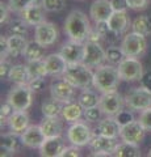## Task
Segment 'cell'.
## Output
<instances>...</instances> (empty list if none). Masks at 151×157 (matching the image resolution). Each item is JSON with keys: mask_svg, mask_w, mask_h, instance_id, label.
<instances>
[{"mask_svg": "<svg viewBox=\"0 0 151 157\" xmlns=\"http://www.w3.org/2000/svg\"><path fill=\"white\" fill-rule=\"evenodd\" d=\"M113 156H117V157H141V149H139L138 144L122 141V143L117 144L116 149L113 152Z\"/></svg>", "mask_w": 151, "mask_h": 157, "instance_id": "obj_29", "label": "cell"}, {"mask_svg": "<svg viewBox=\"0 0 151 157\" xmlns=\"http://www.w3.org/2000/svg\"><path fill=\"white\" fill-rule=\"evenodd\" d=\"M38 2V0H8V6L11 8V11L16 13H21L29 4Z\"/></svg>", "mask_w": 151, "mask_h": 157, "instance_id": "obj_39", "label": "cell"}, {"mask_svg": "<svg viewBox=\"0 0 151 157\" xmlns=\"http://www.w3.org/2000/svg\"><path fill=\"white\" fill-rule=\"evenodd\" d=\"M45 46H42L41 43H38L36 39L34 41L28 42V46L24 51V58L26 59V62H32V60H38L42 59L45 55Z\"/></svg>", "mask_w": 151, "mask_h": 157, "instance_id": "obj_30", "label": "cell"}, {"mask_svg": "<svg viewBox=\"0 0 151 157\" xmlns=\"http://www.w3.org/2000/svg\"><path fill=\"white\" fill-rule=\"evenodd\" d=\"M108 25L116 36L125 33L130 26V18L126 11H114L108 20Z\"/></svg>", "mask_w": 151, "mask_h": 157, "instance_id": "obj_21", "label": "cell"}, {"mask_svg": "<svg viewBox=\"0 0 151 157\" xmlns=\"http://www.w3.org/2000/svg\"><path fill=\"white\" fill-rule=\"evenodd\" d=\"M101 39H103V36L97 32V29H91V32H89V36L88 38H87V41L88 42H100Z\"/></svg>", "mask_w": 151, "mask_h": 157, "instance_id": "obj_52", "label": "cell"}, {"mask_svg": "<svg viewBox=\"0 0 151 157\" xmlns=\"http://www.w3.org/2000/svg\"><path fill=\"white\" fill-rule=\"evenodd\" d=\"M114 118H116V121L118 122V124L122 127V126L128 124V123H130V122L134 121V114H133V111H131V109L130 110H124L122 109L118 114L114 115Z\"/></svg>", "mask_w": 151, "mask_h": 157, "instance_id": "obj_40", "label": "cell"}, {"mask_svg": "<svg viewBox=\"0 0 151 157\" xmlns=\"http://www.w3.org/2000/svg\"><path fill=\"white\" fill-rule=\"evenodd\" d=\"M131 29L135 33H139L142 36H150L151 34V14H142L135 17L131 24Z\"/></svg>", "mask_w": 151, "mask_h": 157, "instance_id": "obj_31", "label": "cell"}, {"mask_svg": "<svg viewBox=\"0 0 151 157\" xmlns=\"http://www.w3.org/2000/svg\"><path fill=\"white\" fill-rule=\"evenodd\" d=\"M46 12H61L66 7V0H41Z\"/></svg>", "mask_w": 151, "mask_h": 157, "instance_id": "obj_37", "label": "cell"}, {"mask_svg": "<svg viewBox=\"0 0 151 157\" xmlns=\"http://www.w3.org/2000/svg\"><path fill=\"white\" fill-rule=\"evenodd\" d=\"M29 86L32 88L33 92H40L41 89H43V86H45V80H43V77L32 78V80L29 81Z\"/></svg>", "mask_w": 151, "mask_h": 157, "instance_id": "obj_47", "label": "cell"}, {"mask_svg": "<svg viewBox=\"0 0 151 157\" xmlns=\"http://www.w3.org/2000/svg\"><path fill=\"white\" fill-rule=\"evenodd\" d=\"M20 139L21 143L25 147L36 149V148H41L43 141L46 140V136L43 134L41 126H29L20 135Z\"/></svg>", "mask_w": 151, "mask_h": 157, "instance_id": "obj_16", "label": "cell"}, {"mask_svg": "<svg viewBox=\"0 0 151 157\" xmlns=\"http://www.w3.org/2000/svg\"><path fill=\"white\" fill-rule=\"evenodd\" d=\"M147 156H149V157H151V148H150V151H149V153H147Z\"/></svg>", "mask_w": 151, "mask_h": 157, "instance_id": "obj_53", "label": "cell"}, {"mask_svg": "<svg viewBox=\"0 0 151 157\" xmlns=\"http://www.w3.org/2000/svg\"><path fill=\"white\" fill-rule=\"evenodd\" d=\"M75 89L74 85H71L69 81H66L65 78H59L51 82L50 85V96L55 100L63 102V104H69L72 102L75 97Z\"/></svg>", "mask_w": 151, "mask_h": 157, "instance_id": "obj_13", "label": "cell"}, {"mask_svg": "<svg viewBox=\"0 0 151 157\" xmlns=\"http://www.w3.org/2000/svg\"><path fill=\"white\" fill-rule=\"evenodd\" d=\"M117 137H109L104 135H93L89 147L93 151L92 156H110L117 147Z\"/></svg>", "mask_w": 151, "mask_h": 157, "instance_id": "obj_14", "label": "cell"}, {"mask_svg": "<svg viewBox=\"0 0 151 157\" xmlns=\"http://www.w3.org/2000/svg\"><path fill=\"white\" fill-rule=\"evenodd\" d=\"M0 54H2V60L8 56V38L3 36L0 38Z\"/></svg>", "mask_w": 151, "mask_h": 157, "instance_id": "obj_51", "label": "cell"}, {"mask_svg": "<svg viewBox=\"0 0 151 157\" xmlns=\"http://www.w3.org/2000/svg\"><path fill=\"white\" fill-rule=\"evenodd\" d=\"M150 4V0H128L129 8L134 9V11H141V9L147 8Z\"/></svg>", "mask_w": 151, "mask_h": 157, "instance_id": "obj_43", "label": "cell"}, {"mask_svg": "<svg viewBox=\"0 0 151 157\" xmlns=\"http://www.w3.org/2000/svg\"><path fill=\"white\" fill-rule=\"evenodd\" d=\"M17 137L16 134H6L2 137V157L3 156H12L14 153V151L17 149Z\"/></svg>", "mask_w": 151, "mask_h": 157, "instance_id": "obj_33", "label": "cell"}, {"mask_svg": "<svg viewBox=\"0 0 151 157\" xmlns=\"http://www.w3.org/2000/svg\"><path fill=\"white\" fill-rule=\"evenodd\" d=\"M62 56L65 58L67 64H77V63H83L85 52L84 42H77L74 39H70L66 43H63L61 47Z\"/></svg>", "mask_w": 151, "mask_h": 157, "instance_id": "obj_11", "label": "cell"}, {"mask_svg": "<svg viewBox=\"0 0 151 157\" xmlns=\"http://www.w3.org/2000/svg\"><path fill=\"white\" fill-rule=\"evenodd\" d=\"M28 24L22 18H16L9 22V32L11 34H17V36H25L28 32Z\"/></svg>", "mask_w": 151, "mask_h": 157, "instance_id": "obj_36", "label": "cell"}, {"mask_svg": "<svg viewBox=\"0 0 151 157\" xmlns=\"http://www.w3.org/2000/svg\"><path fill=\"white\" fill-rule=\"evenodd\" d=\"M11 63H9L8 60H6V59H3L2 63H0V76H2V78L7 77L8 78V75H9V71H11Z\"/></svg>", "mask_w": 151, "mask_h": 157, "instance_id": "obj_49", "label": "cell"}, {"mask_svg": "<svg viewBox=\"0 0 151 157\" xmlns=\"http://www.w3.org/2000/svg\"><path fill=\"white\" fill-rule=\"evenodd\" d=\"M45 12H46V9L43 8L42 3L34 2V3L29 4L20 14H21V18L29 26H37L38 24L45 21Z\"/></svg>", "mask_w": 151, "mask_h": 157, "instance_id": "obj_17", "label": "cell"}, {"mask_svg": "<svg viewBox=\"0 0 151 157\" xmlns=\"http://www.w3.org/2000/svg\"><path fill=\"white\" fill-rule=\"evenodd\" d=\"M96 29L97 32H99L101 36H103V38L108 37L110 33H113L110 30V28L108 25V21H100V22H96Z\"/></svg>", "mask_w": 151, "mask_h": 157, "instance_id": "obj_46", "label": "cell"}, {"mask_svg": "<svg viewBox=\"0 0 151 157\" xmlns=\"http://www.w3.org/2000/svg\"><path fill=\"white\" fill-rule=\"evenodd\" d=\"M121 76L118 68L112 64L97 67L93 75V88L101 93H108L116 90L120 85Z\"/></svg>", "mask_w": 151, "mask_h": 157, "instance_id": "obj_2", "label": "cell"}, {"mask_svg": "<svg viewBox=\"0 0 151 157\" xmlns=\"http://www.w3.org/2000/svg\"><path fill=\"white\" fill-rule=\"evenodd\" d=\"M125 58H126V55L124 54L121 47L110 46V47H108V50H106V62L112 66H118Z\"/></svg>", "mask_w": 151, "mask_h": 157, "instance_id": "obj_35", "label": "cell"}, {"mask_svg": "<svg viewBox=\"0 0 151 157\" xmlns=\"http://www.w3.org/2000/svg\"><path fill=\"white\" fill-rule=\"evenodd\" d=\"M8 80L14 82L16 85L18 84H29L30 81V76H29L28 68L24 64H14L12 66L11 71L8 75Z\"/></svg>", "mask_w": 151, "mask_h": 157, "instance_id": "obj_27", "label": "cell"}, {"mask_svg": "<svg viewBox=\"0 0 151 157\" xmlns=\"http://www.w3.org/2000/svg\"><path fill=\"white\" fill-rule=\"evenodd\" d=\"M7 101L11 104L14 110H26L30 107L33 101V90L29 84H18L9 90Z\"/></svg>", "mask_w": 151, "mask_h": 157, "instance_id": "obj_4", "label": "cell"}, {"mask_svg": "<svg viewBox=\"0 0 151 157\" xmlns=\"http://www.w3.org/2000/svg\"><path fill=\"white\" fill-rule=\"evenodd\" d=\"M138 121L142 123V126L146 130L151 131V107H149V109H146V110H143L142 113H141Z\"/></svg>", "mask_w": 151, "mask_h": 157, "instance_id": "obj_42", "label": "cell"}, {"mask_svg": "<svg viewBox=\"0 0 151 157\" xmlns=\"http://www.w3.org/2000/svg\"><path fill=\"white\" fill-rule=\"evenodd\" d=\"M125 97H122L117 90L113 92H108V93H103V96L100 97V102L99 106L103 110L105 115H110L114 117L116 114L124 109L125 106Z\"/></svg>", "mask_w": 151, "mask_h": 157, "instance_id": "obj_9", "label": "cell"}, {"mask_svg": "<svg viewBox=\"0 0 151 157\" xmlns=\"http://www.w3.org/2000/svg\"><path fill=\"white\" fill-rule=\"evenodd\" d=\"M84 114V109L79 102H69V104H65L62 110V118L66 122H70V123H74V122L79 121L81 115Z\"/></svg>", "mask_w": 151, "mask_h": 157, "instance_id": "obj_26", "label": "cell"}, {"mask_svg": "<svg viewBox=\"0 0 151 157\" xmlns=\"http://www.w3.org/2000/svg\"><path fill=\"white\" fill-rule=\"evenodd\" d=\"M141 85L151 92V71L143 72V76L141 78Z\"/></svg>", "mask_w": 151, "mask_h": 157, "instance_id": "obj_50", "label": "cell"}, {"mask_svg": "<svg viewBox=\"0 0 151 157\" xmlns=\"http://www.w3.org/2000/svg\"><path fill=\"white\" fill-rule=\"evenodd\" d=\"M113 12L110 0H95L89 8V16L95 22L108 21Z\"/></svg>", "mask_w": 151, "mask_h": 157, "instance_id": "obj_18", "label": "cell"}, {"mask_svg": "<svg viewBox=\"0 0 151 157\" xmlns=\"http://www.w3.org/2000/svg\"><path fill=\"white\" fill-rule=\"evenodd\" d=\"M80 156V151H79V147H76L72 144L71 147H66L63 149L61 157H79Z\"/></svg>", "mask_w": 151, "mask_h": 157, "instance_id": "obj_44", "label": "cell"}, {"mask_svg": "<svg viewBox=\"0 0 151 157\" xmlns=\"http://www.w3.org/2000/svg\"><path fill=\"white\" fill-rule=\"evenodd\" d=\"M58 36H59V33H58L57 25H54L53 22L43 21L38 24L34 29V39L45 47L54 45L58 41Z\"/></svg>", "mask_w": 151, "mask_h": 157, "instance_id": "obj_12", "label": "cell"}, {"mask_svg": "<svg viewBox=\"0 0 151 157\" xmlns=\"http://www.w3.org/2000/svg\"><path fill=\"white\" fill-rule=\"evenodd\" d=\"M85 52L83 63L91 68H97L103 66V63L106 60V51L100 45V42H84Z\"/></svg>", "mask_w": 151, "mask_h": 157, "instance_id": "obj_10", "label": "cell"}, {"mask_svg": "<svg viewBox=\"0 0 151 157\" xmlns=\"http://www.w3.org/2000/svg\"><path fill=\"white\" fill-rule=\"evenodd\" d=\"M13 113H14V107L9 104L8 101L6 102V104L2 105V109H0V121H2V127H3V124L6 123V122H8L9 117H11Z\"/></svg>", "mask_w": 151, "mask_h": 157, "instance_id": "obj_41", "label": "cell"}, {"mask_svg": "<svg viewBox=\"0 0 151 157\" xmlns=\"http://www.w3.org/2000/svg\"><path fill=\"white\" fill-rule=\"evenodd\" d=\"M8 126L11 132L16 135H21L29 127V115L25 110H14L13 114L9 117Z\"/></svg>", "mask_w": 151, "mask_h": 157, "instance_id": "obj_23", "label": "cell"}, {"mask_svg": "<svg viewBox=\"0 0 151 157\" xmlns=\"http://www.w3.org/2000/svg\"><path fill=\"white\" fill-rule=\"evenodd\" d=\"M41 128L46 137L61 136L63 132V122L59 117H45L41 123Z\"/></svg>", "mask_w": 151, "mask_h": 157, "instance_id": "obj_24", "label": "cell"}, {"mask_svg": "<svg viewBox=\"0 0 151 157\" xmlns=\"http://www.w3.org/2000/svg\"><path fill=\"white\" fill-rule=\"evenodd\" d=\"M117 68H118L121 80L125 81H141L145 72L142 63L137 58H131V56H126Z\"/></svg>", "mask_w": 151, "mask_h": 157, "instance_id": "obj_8", "label": "cell"}, {"mask_svg": "<svg viewBox=\"0 0 151 157\" xmlns=\"http://www.w3.org/2000/svg\"><path fill=\"white\" fill-rule=\"evenodd\" d=\"M65 148V140L62 136L46 137L40 148V155L43 157H61Z\"/></svg>", "mask_w": 151, "mask_h": 157, "instance_id": "obj_19", "label": "cell"}, {"mask_svg": "<svg viewBox=\"0 0 151 157\" xmlns=\"http://www.w3.org/2000/svg\"><path fill=\"white\" fill-rule=\"evenodd\" d=\"M43 60H45L47 73L50 76H62L65 73L66 68L69 67V64H67V62L65 60V58L62 56L61 52L50 54Z\"/></svg>", "mask_w": 151, "mask_h": 157, "instance_id": "obj_20", "label": "cell"}, {"mask_svg": "<svg viewBox=\"0 0 151 157\" xmlns=\"http://www.w3.org/2000/svg\"><path fill=\"white\" fill-rule=\"evenodd\" d=\"M9 12H11V8H9L8 4H6L4 2L0 3V24H2V25L8 21Z\"/></svg>", "mask_w": 151, "mask_h": 157, "instance_id": "obj_45", "label": "cell"}, {"mask_svg": "<svg viewBox=\"0 0 151 157\" xmlns=\"http://www.w3.org/2000/svg\"><path fill=\"white\" fill-rule=\"evenodd\" d=\"M77 102L83 106V109H88V107H93L99 105L100 97L97 96V93L95 90L87 88V89H83V92L79 94Z\"/></svg>", "mask_w": 151, "mask_h": 157, "instance_id": "obj_32", "label": "cell"}, {"mask_svg": "<svg viewBox=\"0 0 151 157\" xmlns=\"http://www.w3.org/2000/svg\"><path fill=\"white\" fill-rule=\"evenodd\" d=\"M95 131H96L97 135L117 137V136H120L121 126L118 124V122L116 121L114 117L108 115L106 118H104V119H100L99 122H97V126H96Z\"/></svg>", "mask_w": 151, "mask_h": 157, "instance_id": "obj_22", "label": "cell"}, {"mask_svg": "<svg viewBox=\"0 0 151 157\" xmlns=\"http://www.w3.org/2000/svg\"><path fill=\"white\" fill-rule=\"evenodd\" d=\"M26 68H28L29 76H30V80L32 78H37V77H45L46 75H49L47 70H46L45 60H43V59L28 62Z\"/></svg>", "mask_w": 151, "mask_h": 157, "instance_id": "obj_34", "label": "cell"}, {"mask_svg": "<svg viewBox=\"0 0 151 157\" xmlns=\"http://www.w3.org/2000/svg\"><path fill=\"white\" fill-rule=\"evenodd\" d=\"M26 46H28V41L25 37L12 34L8 38V55L13 58L24 55V51H25Z\"/></svg>", "mask_w": 151, "mask_h": 157, "instance_id": "obj_25", "label": "cell"}, {"mask_svg": "<svg viewBox=\"0 0 151 157\" xmlns=\"http://www.w3.org/2000/svg\"><path fill=\"white\" fill-rule=\"evenodd\" d=\"M92 137H93V132H92L91 127L84 122L76 121L67 130V140L76 147L89 145Z\"/></svg>", "mask_w": 151, "mask_h": 157, "instance_id": "obj_7", "label": "cell"}, {"mask_svg": "<svg viewBox=\"0 0 151 157\" xmlns=\"http://www.w3.org/2000/svg\"><path fill=\"white\" fill-rule=\"evenodd\" d=\"M63 29L70 39L77 42H85L91 32V24L85 13L74 9L66 17Z\"/></svg>", "mask_w": 151, "mask_h": 157, "instance_id": "obj_1", "label": "cell"}, {"mask_svg": "<svg viewBox=\"0 0 151 157\" xmlns=\"http://www.w3.org/2000/svg\"><path fill=\"white\" fill-rule=\"evenodd\" d=\"M65 104L55 100L50 96V98H46L41 105V111L43 117H59L62 115V110Z\"/></svg>", "mask_w": 151, "mask_h": 157, "instance_id": "obj_28", "label": "cell"}, {"mask_svg": "<svg viewBox=\"0 0 151 157\" xmlns=\"http://www.w3.org/2000/svg\"><path fill=\"white\" fill-rule=\"evenodd\" d=\"M113 11H126L129 8L128 0H110Z\"/></svg>", "mask_w": 151, "mask_h": 157, "instance_id": "obj_48", "label": "cell"}, {"mask_svg": "<svg viewBox=\"0 0 151 157\" xmlns=\"http://www.w3.org/2000/svg\"><path fill=\"white\" fill-rule=\"evenodd\" d=\"M147 131L142 126L139 121H133L130 123L125 124L121 127L120 131V137L122 139V141H128V143H134L139 144L145 137V132Z\"/></svg>", "mask_w": 151, "mask_h": 157, "instance_id": "obj_15", "label": "cell"}, {"mask_svg": "<svg viewBox=\"0 0 151 157\" xmlns=\"http://www.w3.org/2000/svg\"><path fill=\"white\" fill-rule=\"evenodd\" d=\"M121 48H122L126 56H131V58L142 56L146 52V48H147L146 36H142V34L135 32L126 34L122 43H121Z\"/></svg>", "mask_w": 151, "mask_h": 157, "instance_id": "obj_5", "label": "cell"}, {"mask_svg": "<svg viewBox=\"0 0 151 157\" xmlns=\"http://www.w3.org/2000/svg\"><path fill=\"white\" fill-rule=\"evenodd\" d=\"M93 75L95 72L91 71V67L84 63H77V64H69L62 77L75 88L87 89L93 86Z\"/></svg>", "mask_w": 151, "mask_h": 157, "instance_id": "obj_3", "label": "cell"}, {"mask_svg": "<svg viewBox=\"0 0 151 157\" xmlns=\"http://www.w3.org/2000/svg\"><path fill=\"white\" fill-rule=\"evenodd\" d=\"M104 113L100 109V106H93V107H88V109H84V118L85 121L88 122H99L101 119V115Z\"/></svg>", "mask_w": 151, "mask_h": 157, "instance_id": "obj_38", "label": "cell"}, {"mask_svg": "<svg viewBox=\"0 0 151 157\" xmlns=\"http://www.w3.org/2000/svg\"><path fill=\"white\" fill-rule=\"evenodd\" d=\"M125 104L131 110L143 111L151 107V92L142 85L139 88H131L125 96Z\"/></svg>", "mask_w": 151, "mask_h": 157, "instance_id": "obj_6", "label": "cell"}]
</instances>
